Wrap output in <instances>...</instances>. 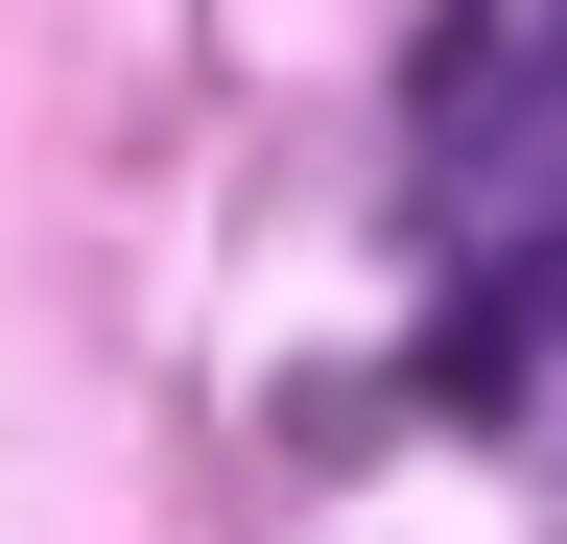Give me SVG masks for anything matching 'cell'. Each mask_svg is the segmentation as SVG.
Segmentation results:
<instances>
[{
	"label": "cell",
	"instance_id": "1",
	"mask_svg": "<svg viewBox=\"0 0 567 544\" xmlns=\"http://www.w3.org/2000/svg\"><path fill=\"white\" fill-rule=\"evenodd\" d=\"M402 119H425V166H473L496 119H520V24H496V0H450V24H425V95H402Z\"/></svg>",
	"mask_w": 567,
	"mask_h": 544
}]
</instances>
